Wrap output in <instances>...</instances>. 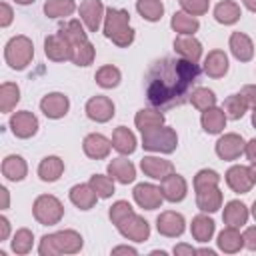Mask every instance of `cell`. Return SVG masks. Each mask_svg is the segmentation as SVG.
I'll list each match as a JSON object with an SVG mask.
<instances>
[{
	"label": "cell",
	"mask_w": 256,
	"mask_h": 256,
	"mask_svg": "<svg viewBox=\"0 0 256 256\" xmlns=\"http://www.w3.org/2000/svg\"><path fill=\"white\" fill-rule=\"evenodd\" d=\"M12 20H14V10H12V6H10L8 2H2V4H0V26H2V28H8V26L12 24Z\"/></svg>",
	"instance_id": "cell-49"
},
{
	"label": "cell",
	"mask_w": 256,
	"mask_h": 256,
	"mask_svg": "<svg viewBox=\"0 0 256 256\" xmlns=\"http://www.w3.org/2000/svg\"><path fill=\"white\" fill-rule=\"evenodd\" d=\"M248 216H250V210L240 200H230L224 206V212H222L224 224L226 226H234V228H242L248 222Z\"/></svg>",
	"instance_id": "cell-26"
},
{
	"label": "cell",
	"mask_w": 256,
	"mask_h": 256,
	"mask_svg": "<svg viewBox=\"0 0 256 256\" xmlns=\"http://www.w3.org/2000/svg\"><path fill=\"white\" fill-rule=\"evenodd\" d=\"M242 4H244L250 12H254V14H256V0H242Z\"/></svg>",
	"instance_id": "cell-56"
},
{
	"label": "cell",
	"mask_w": 256,
	"mask_h": 256,
	"mask_svg": "<svg viewBox=\"0 0 256 256\" xmlns=\"http://www.w3.org/2000/svg\"><path fill=\"white\" fill-rule=\"evenodd\" d=\"M226 120H228V118H226L224 110L218 108V106H212V108L204 110L202 116H200L202 130H204L206 134H220V132L226 128Z\"/></svg>",
	"instance_id": "cell-30"
},
{
	"label": "cell",
	"mask_w": 256,
	"mask_h": 256,
	"mask_svg": "<svg viewBox=\"0 0 256 256\" xmlns=\"http://www.w3.org/2000/svg\"><path fill=\"white\" fill-rule=\"evenodd\" d=\"M220 184V174L212 168H202L194 176V190L204 188V186H218Z\"/></svg>",
	"instance_id": "cell-45"
},
{
	"label": "cell",
	"mask_w": 256,
	"mask_h": 256,
	"mask_svg": "<svg viewBox=\"0 0 256 256\" xmlns=\"http://www.w3.org/2000/svg\"><path fill=\"white\" fill-rule=\"evenodd\" d=\"M2 174H4V178L10 180V182H20V180H24L26 174H28V164H26V160H24L22 156L10 154V156H6V158L2 160Z\"/></svg>",
	"instance_id": "cell-31"
},
{
	"label": "cell",
	"mask_w": 256,
	"mask_h": 256,
	"mask_svg": "<svg viewBox=\"0 0 256 256\" xmlns=\"http://www.w3.org/2000/svg\"><path fill=\"white\" fill-rule=\"evenodd\" d=\"M250 214H252V218L256 220V200H254V204H252V208H250Z\"/></svg>",
	"instance_id": "cell-60"
},
{
	"label": "cell",
	"mask_w": 256,
	"mask_h": 256,
	"mask_svg": "<svg viewBox=\"0 0 256 256\" xmlns=\"http://www.w3.org/2000/svg\"><path fill=\"white\" fill-rule=\"evenodd\" d=\"M44 54H46L48 60H52V62H66V60H72V44H70V40L58 30L56 34L46 36V40H44Z\"/></svg>",
	"instance_id": "cell-10"
},
{
	"label": "cell",
	"mask_w": 256,
	"mask_h": 256,
	"mask_svg": "<svg viewBox=\"0 0 256 256\" xmlns=\"http://www.w3.org/2000/svg\"><path fill=\"white\" fill-rule=\"evenodd\" d=\"M226 184L232 192L236 194H246L252 190L254 186V178L250 172V166H242V164H234L226 170Z\"/></svg>",
	"instance_id": "cell-14"
},
{
	"label": "cell",
	"mask_w": 256,
	"mask_h": 256,
	"mask_svg": "<svg viewBox=\"0 0 256 256\" xmlns=\"http://www.w3.org/2000/svg\"><path fill=\"white\" fill-rule=\"evenodd\" d=\"M242 236H244V246H246L248 250L256 252V226H248Z\"/></svg>",
	"instance_id": "cell-50"
},
{
	"label": "cell",
	"mask_w": 256,
	"mask_h": 256,
	"mask_svg": "<svg viewBox=\"0 0 256 256\" xmlns=\"http://www.w3.org/2000/svg\"><path fill=\"white\" fill-rule=\"evenodd\" d=\"M196 254H208V256H214L216 252H214V250H210V248H198V250H196Z\"/></svg>",
	"instance_id": "cell-57"
},
{
	"label": "cell",
	"mask_w": 256,
	"mask_h": 256,
	"mask_svg": "<svg viewBox=\"0 0 256 256\" xmlns=\"http://www.w3.org/2000/svg\"><path fill=\"white\" fill-rule=\"evenodd\" d=\"M244 154H246V158H248L250 162H256V138H252V140L246 142Z\"/></svg>",
	"instance_id": "cell-53"
},
{
	"label": "cell",
	"mask_w": 256,
	"mask_h": 256,
	"mask_svg": "<svg viewBox=\"0 0 256 256\" xmlns=\"http://www.w3.org/2000/svg\"><path fill=\"white\" fill-rule=\"evenodd\" d=\"M172 46H174V52L184 60L198 64L202 58V44H200V40L194 38V34H178L174 38Z\"/></svg>",
	"instance_id": "cell-19"
},
{
	"label": "cell",
	"mask_w": 256,
	"mask_h": 256,
	"mask_svg": "<svg viewBox=\"0 0 256 256\" xmlns=\"http://www.w3.org/2000/svg\"><path fill=\"white\" fill-rule=\"evenodd\" d=\"M32 216L42 226H54L64 216L62 202L52 194H40L32 204Z\"/></svg>",
	"instance_id": "cell-6"
},
{
	"label": "cell",
	"mask_w": 256,
	"mask_h": 256,
	"mask_svg": "<svg viewBox=\"0 0 256 256\" xmlns=\"http://www.w3.org/2000/svg\"><path fill=\"white\" fill-rule=\"evenodd\" d=\"M0 194H2V210L10 208V194H8V188L2 186V188H0Z\"/></svg>",
	"instance_id": "cell-55"
},
{
	"label": "cell",
	"mask_w": 256,
	"mask_h": 256,
	"mask_svg": "<svg viewBox=\"0 0 256 256\" xmlns=\"http://www.w3.org/2000/svg\"><path fill=\"white\" fill-rule=\"evenodd\" d=\"M184 228H186V220H184V216L180 212L164 210L156 218V230H158V234H162L166 238H178V236H182Z\"/></svg>",
	"instance_id": "cell-15"
},
{
	"label": "cell",
	"mask_w": 256,
	"mask_h": 256,
	"mask_svg": "<svg viewBox=\"0 0 256 256\" xmlns=\"http://www.w3.org/2000/svg\"><path fill=\"white\" fill-rule=\"evenodd\" d=\"M10 246H12V252L14 254H20V256L22 254H28L32 250V246H34V234H32V230H28V228L16 230L14 236H12Z\"/></svg>",
	"instance_id": "cell-43"
},
{
	"label": "cell",
	"mask_w": 256,
	"mask_h": 256,
	"mask_svg": "<svg viewBox=\"0 0 256 256\" xmlns=\"http://www.w3.org/2000/svg\"><path fill=\"white\" fill-rule=\"evenodd\" d=\"M10 236V220L6 216H0V242L8 240Z\"/></svg>",
	"instance_id": "cell-52"
},
{
	"label": "cell",
	"mask_w": 256,
	"mask_h": 256,
	"mask_svg": "<svg viewBox=\"0 0 256 256\" xmlns=\"http://www.w3.org/2000/svg\"><path fill=\"white\" fill-rule=\"evenodd\" d=\"M204 74H208L210 78H222L226 76L230 62H228V54L224 50H210L204 58Z\"/></svg>",
	"instance_id": "cell-23"
},
{
	"label": "cell",
	"mask_w": 256,
	"mask_h": 256,
	"mask_svg": "<svg viewBox=\"0 0 256 256\" xmlns=\"http://www.w3.org/2000/svg\"><path fill=\"white\" fill-rule=\"evenodd\" d=\"M84 246L80 232L76 230H58L54 234H44L38 244L40 256H58V254H78Z\"/></svg>",
	"instance_id": "cell-3"
},
{
	"label": "cell",
	"mask_w": 256,
	"mask_h": 256,
	"mask_svg": "<svg viewBox=\"0 0 256 256\" xmlns=\"http://www.w3.org/2000/svg\"><path fill=\"white\" fill-rule=\"evenodd\" d=\"M218 250L224 254H236L244 248V236L240 234V228L234 226H226L220 234H218Z\"/></svg>",
	"instance_id": "cell-25"
},
{
	"label": "cell",
	"mask_w": 256,
	"mask_h": 256,
	"mask_svg": "<svg viewBox=\"0 0 256 256\" xmlns=\"http://www.w3.org/2000/svg\"><path fill=\"white\" fill-rule=\"evenodd\" d=\"M106 172L120 184H130L136 180V166L124 158V156H118V158H112V162L108 164Z\"/></svg>",
	"instance_id": "cell-24"
},
{
	"label": "cell",
	"mask_w": 256,
	"mask_h": 256,
	"mask_svg": "<svg viewBox=\"0 0 256 256\" xmlns=\"http://www.w3.org/2000/svg\"><path fill=\"white\" fill-rule=\"evenodd\" d=\"M252 126H254V128H256V110H254V112H252Z\"/></svg>",
	"instance_id": "cell-61"
},
{
	"label": "cell",
	"mask_w": 256,
	"mask_h": 256,
	"mask_svg": "<svg viewBox=\"0 0 256 256\" xmlns=\"http://www.w3.org/2000/svg\"><path fill=\"white\" fill-rule=\"evenodd\" d=\"M114 178L108 174V176H104V174H94V176H90V180H88V184L94 188V192L98 194V198H110L112 194H114Z\"/></svg>",
	"instance_id": "cell-44"
},
{
	"label": "cell",
	"mask_w": 256,
	"mask_h": 256,
	"mask_svg": "<svg viewBox=\"0 0 256 256\" xmlns=\"http://www.w3.org/2000/svg\"><path fill=\"white\" fill-rule=\"evenodd\" d=\"M240 94H242V98L246 100L248 108L256 110V84H246V86H242V88H240Z\"/></svg>",
	"instance_id": "cell-48"
},
{
	"label": "cell",
	"mask_w": 256,
	"mask_h": 256,
	"mask_svg": "<svg viewBox=\"0 0 256 256\" xmlns=\"http://www.w3.org/2000/svg\"><path fill=\"white\" fill-rule=\"evenodd\" d=\"M112 254H138V250H136L134 246L122 244V246H116V248H112Z\"/></svg>",
	"instance_id": "cell-54"
},
{
	"label": "cell",
	"mask_w": 256,
	"mask_h": 256,
	"mask_svg": "<svg viewBox=\"0 0 256 256\" xmlns=\"http://www.w3.org/2000/svg\"><path fill=\"white\" fill-rule=\"evenodd\" d=\"M230 52L238 62H250L254 58V44L248 34L244 32H232L228 40Z\"/></svg>",
	"instance_id": "cell-21"
},
{
	"label": "cell",
	"mask_w": 256,
	"mask_h": 256,
	"mask_svg": "<svg viewBox=\"0 0 256 256\" xmlns=\"http://www.w3.org/2000/svg\"><path fill=\"white\" fill-rule=\"evenodd\" d=\"M178 4L190 16H202L210 8V0H178Z\"/></svg>",
	"instance_id": "cell-47"
},
{
	"label": "cell",
	"mask_w": 256,
	"mask_h": 256,
	"mask_svg": "<svg viewBox=\"0 0 256 256\" xmlns=\"http://www.w3.org/2000/svg\"><path fill=\"white\" fill-rule=\"evenodd\" d=\"M132 196H134V202L144 208V210H156L162 206L164 202V196H162V190L160 186H154L150 182H140L134 186L132 190Z\"/></svg>",
	"instance_id": "cell-12"
},
{
	"label": "cell",
	"mask_w": 256,
	"mask_h": 256,
	"mask_svg": "<svg viewBox=\"0 0 256 256\" xmlns=\"http://www.w3.org/2000/svg\"><path fill=\"white\" fill-rule=\"evenodd\" d=\"M214 230H216V224H214V220L206 212H202V214H198V216L192 218L190 232H192V238L196 242H200V244L210 242L212 236H214Z\"/></svg>",
	"instance_id": "cell-27"
},
{
	"label": "cell",
	"mask_w": 256,
	"mask_h": 256,
	"mask_svg": "<svg viewBox=\"0 0 256 256\" xmlns=\"http://www.w3.org/2000/svg\"><path fill=\"white\" fill-rule=\"evenodd\" d=\"M242 16V8L238 2L234 0H222L214 6V20L218 24H224V26H232L240 20Z\"/></svg>",
	"instance_id": "cell-29"
},
{
	"label": "cell",
	"mask_w": 256,
	"mask_h": 256,
	"mask_svg": "<svg viewBox=\"0 0 256 256\" xmlns=\"http://www.w3.org/2000/svg\"><path fill=\"white\" fill-rule=\"evenodd\" d=\"M94 80H96V84H98L100 88L110 90V88H116V86L120 84L122 72H120L116 66H112V64H104V66H100V68L96 70Z\"/></svg>",
	"instance_id": "cell-36"
},
{
	"label": "cell",
	"mask_w": 256,
	"mask_h": 256,
	"mask_svg": "<svg viewBox=\"0 0 256 256\" xmlns=\"http://www.w3.org/2000/svg\"><path fill=\"white\" fill-rule=\"evenodd\" d=\"M136 146H138V142H136V136H134L132 130H128L126 126L114 128V132H112V148L118 154L128 156V154H132L136 150Z\"/></svg>",
	"instance_id": "cell-32"
},
{
	"label": "cell",
	"mask_w": 256,
	"mask_h": 256,
	"mask_svg": "<svg viewBox=\"0 0 256 256\" xmlns=\"http://www.w3.org/2000/svg\"><path fill=\"white\" fill-rule=\"evenodd\" d=\"M160 190H162V196L164 200L168 202H182L188 194V182L184 176L172 172L168 174L166 178L160 180Z\"/></svg>",
	"instance_id": "cell-18"
},
{
	"label": "cell",
	"mask_w": 256,
	"mask_h": 256,
	"mask_svg": "<svg viewBox=\"0 0 256 256\" xmlns=\"http://www.w3.org/2000/svg\"><path fill=\"white\" fill-rule=\"evenodd\" d=\"M16 4H20V6H28V4H32L34 0H14Z\"/></svg>",
	"instance_id": "cell-59"
},
{
	"label": "cell",
	"mask_w": 256,
	"mask_h": 256,
	"mask_svg": "<svg viewBox=\"0 0 256 256\" xmlns=\"http://www.w3.org/2000/svg\"><path fill=\"white\" fill-rule=\"evenodd\" d=\"M134 124L140 132H146V130H152V128H158L164 124V114L162 110L158 108H140L134 116Z\"/></svg>",
	"instance_id": "cell-34"
},
{
	"label": "cell",
	"mask_w": 256,
	"mask_h": 256,
	"mask_svg": "<svg viewBox=\"0 0 256 256\" xmlns=\"http://www.w3.org/2000/svg\"><path fill=\"white\" fill-rule=\"evenodd\" d=\"M198 64L184 58H160L146 72V98L158 110L182 106L190 100L192 84L198 80Z\"/></svg>",
	"instance_id": "cell-1"
},
{
	"label": "cell",
	"mask_w": 256,
	"mask_h": 256,
	"mask_svg": "<svg viewBox=\"0 0 256 256\" xmlns=\"http://www.w3.org/2000/svg\"><path fill=\"white\" fill-rule=\"evenodd\" d=\"M136 12L148 22H158L164 16V4L162 0H136Z\"/></svg>",
	"instance_id": "cell-40"
},
{
	"label": "cell",
	"mask_w": 256,
	"mask_h": 256,
	"mask_svg": "<svg viewBox=\"0 0 256 256\" xmlns=\"http://www.w3.org/2000/svg\"><path fill=\"white\" fill-rule=\"evenodd\" d=\"M222 110H224V114H226L228 120H240V118L246 114L248 104H246V100L242 98V94L238 92V94L226 96V100H224V104H222Z\"/></svg>",
	"instance_id": "cell-39"
},
{
	"label": "cell",
	"mask_w": 256,
	"mask_h": 256,
	"mask_svg": "<svg viewBox=\"0 0 256 256\" xmlns=\"http://www.w3.org/2000/svg\"><path fill=\"white\" fill-rule=\"evenodd\" d=\"M244 148H246V142L236 132L222 134L216 142V154H218L220 160H226V162H232V160L240 158L244 154Z\"/></svg>",
	"instance_id": "cell-11"
},
{
	"label": "cell",
	"mask_w": 256,
	"mask_h": 256,
	"mask_svg": "<svg viewBox=\"0 0 256 256\" xmlns=\"http://www.w3.org/2000/svg\"><path fill=\"white\" fill-rule=\"evenodd\" d=\"M170 28L176 32V34H196L200 30V22L196 16H190L186 14L184 10L180 12H174L172 18H170Z\"/></svg>",
	"instance_id": "cell-35"
},
{
	"label": "cell",
	"mask_w": 256,
	"mask_h": 256,
	"mask_svg": "<svg viewBox=\"0 0 256 256\" xmlns=\"http://www.w3.org/2000/svg\"><path fill=\"white\" fill-rule=\"evenodd\" d=\"M250 172H252V178H254V184H256V162H250Z\"/></svg>",
	"instance_id": "cell-58"
},
{
	"label": "cell",
	"mask_w": 256,
	"mask_h": 256,
	"mask_svg": "<svg viewBox=\"0 0 256 256\" xmlns=\"http://www.w3.org/2000/svg\"><path fill=\"white\" fill-rule=\"evenodd\" d=\"M142 148L156 154H170L178 148V134L170 126H158L142 132Z\"/></svg>",
	"instance_id": "cell-5"
},
{
	"label": "cell",
	"mask_w": 256,
	"mask_h": 256,
	"mask_svg": "<svg viewBox=\"0 0 256 256\" xmlns=\"http://www.w3.org/2000/svg\"><path fill=\"white\" fill-rule=\"evenodd\" d=\"M84 112H86V116H88L92 122L104 124V122H110V120L114 118L116 106H114V102H112L108 96L96 94V96H92V98L86 102Z\"/></svg>",
	"instance_id": "cell-8"
},
{
	"label": "cell",
	"mask_w": 256,
	"mask_h": 256,
	"mask_svg": "<svg viewBox=\"0 0 256 256\" xmlns=\"http://www.w3.org/2000/svg\"><path fill=\"white\" fill-rule=\"evenodd\" d=\"M196 206L206 212V214H212L216 210L222 208V192L218 186H204V188H198L196 190Z\"/></svg>",
	"instance_id": "cell-22"
},
{
	"label": "cell",
	"mask_w": 256,
	"mask_h": 256,
	"mask_svg": "<svg viewBox=\"0 0 256 256\" xmlns=\"http://www.w3.org/2000/svg\"><path fill=\"white\" fill-rule=\"evenodd\" d=\"M140 168L152 180H162L174 172V164L166 158H160V156H144L140 160Z\"/></svg>",
	"instance_id": "cell-20"
},
{
	"label": "cell",
	"mask_w": 256,
	"mask_h": 256,
	"mask_svg": "<svg viewBox=\"0 0 256 256\" xmlns=\"http://www.w3.org/2000/svg\"><path fill=\"white\" fill-rule=\"evenodd\" d=\"M102 32L118 48H128L134 42V28L130 26V14L122 8H106Z\"/></svg>",
	"instance_id": "cell-2"
},
{
	"label": "cell",
	"mask_w": 256,
	"mask_h": 256,
	"mask_svg": "<svg viewBox=\"0 0 256 256\" xmlns=\"http://www.w3.org/2000/svg\"><path fill=\"white\" fill-rule=\"evenodd\" d=\"M190 104H192L196 110L204 112V110L216 106V94H214L210 88L198 86V88H194V90L190 92Z\"/></svg>",
	"instance_id": "cell-42"
},
{
	"label": "cell",
	"mask_w": 256,
	"mask_h": 256,
	"mask_svg": "<svg viewBox=\"0 0 256 256\" xmlns=\"http://www.w3.org/2000/svg\"><path fill=\"white\" fill-rule=\"evenodd\" d=\"M38 126H40L38 118L30 110H20L10 116V130L16 138H22V140L32 138L38 132Z\"/></svg>",
	"instance_id": "cell-13"
},
{
	"label": "cell",
	"mask_w": 256,
	"mask_h": 256,
	"mask_svg": "<svg viewBox=\"0 0 256 256\" xmlns=\"http://www.w3.org/2000/svg\"><path fill=\"white\" fill-rule=\"evenodd\" d=\"M40 110L50 120H60L70 110V100L62 92H50L40 100Z\"/></svg>",
	"instance_id": "cell-16"
},
{
	"label": "cell",
	"mask_w": 256,
	"mask_h": 256,
	"mask_svg": "<svg viewBox=\"0 0 256 256\" xmlns=\"http://www.w3.org/2000/svg\"><path fill=\"white\" fill-rule=\"evenodd\" d=\"M82 150L92 160H104V158H108V154L112 150V140H108L100 132H90L82 140Z\"/></svg>",
	"instance_id": "cell-17"
},
{
	"label": "cell",
	"mask_w": 256,
	"mask_h": 256,
	"mask_svg": "<svg viewBox=\"0 0 256 256\" xmlns=\"http://www.w3.org/2000/svg\"><path fill=\"white\" fill-rule=\"evenodd\" d=\"M116 228H118V232L126 240H132V242H144L150 236V224H148V220H144L136 212H132L130 216H126Z\"/></svg>",
	"instance_id": "cell-7"
},
{
	"label": "cell",
	"mask_w": 256,
	"mask_h": 256,
	"mask_svg": "<svg viewBox=\"0 0 256 256\" xmlns=\"http://www.w3.org/2000/svg\"><path fill=\"white\" fill-rule=\"evenodd\" d=\"M76 12V2L74 0H46L44 2V14L48 18H68Z\"/></svg>",
	"instance_id": "cell-38"
},
{
	"label": "cell",
	"mask_w": 256,
	"mask_h": 256,
	"mask_svg": "<svg viewBox=\"0 0 256 256\" xmlns=\"http://www.w3.org/2000/svg\"><path fill=\"white\" fill-rule=\"evenodd\" d=\"M94 46L90 40H82V42H76L72 44V60L76 66H90L94 62Z\"/></svg>",
	"instance_id": "cell-41"
},
{
	"label": "cell",
	"mask_w": 256,
	"mask_h": 256,
	"mask_svg": "<svg viewBox=\"0 0 256 256\" xmlns=\"http://www.w3.org/2000/svg\"><path fill=\"white\" fill-rule=\"evenodd\" d=\"M64 174V160L60 156H44L38 164V176L42 182H56Z\"/></svg>",
	"instance_id": "cell-33"
},
{
	"label": "cell",
	"mask_w": 256,
	"mask_h": 256,
	"mask_svg": "<svg viewBox=\"0 0 256 256\" xmlns=\"http://www.w3.org/2000/svg\"><path fill=\"white\" fill-rule=\"evenodd\" d=\"M34 58V44L28 36H12L4 46V60L12 70H24Z\"/></svg>",
	"instance_id": "cell-4"
},
{
	"label": "cell",
	"mask_w": 256,
	"mask_h": 256,
	"mask_svg": "<svg viewBox=\"0 0 256 256\" xmlns=\"http://www.w3.org/2000/svg\"><path fill=\"white\" fill-rule=\"evenodd\" d=\"M20 102V88L14 82H2L0 86V112L8 114Z\"/></svg>",
	"instance_id": "cell-37"
},
{
	"label": "cell",
	"mask_w": 256,
	"mask_h": 256,
	"mask_svg": "<svg viewBox=\"0 0 256 256\" xmlns=\"http://www.w3.org/2000/svg\"><path fill=\"white\" fill-rule=\"evenodd\" d=\"M134 212V208H132V204L130 202H126V200H118V202H114L112 206H110V210H108V216H110V220H112V224L114 226H118L126 216H130Z\"/></svg>",
	"instance_id": "cell-46"
},
{
	"label": "cell",
	"mask_w": 256,
	"mask_h": 256,
	"mask_svg": "<svg viewBox=\"0 0 256 256\" xmlns=\"http://www.w3.org/2000/svg\"><path fill=\"white\" fill-rule=\"evenodd\" d=\"M70 202L80 208V210H90L94 208V204L98 202V194L94 192V188L86 182V184H76L70 188Z\"/></svg>",
	"instance_id": "cell-28"
},
{
	"label": "cell",
	"mask_w": 256,
	"mask_h": 256,
	"mask_svg": "<svg viewBox=\"0 0 256 256\" xmlns=\"http://www.w3.org/2000/svg\"><path fill=\"white\" fill-rule=\"evenodd\" d=\"M78 14L88 32H98V28L104 24L106 8L102 0H82L78 6Z\"/></svg>",
	"instance_id": "cell-9"
},
{
	"label": "cell",
	"mask_w": 256,
	"mask_h": 256,
	"mask_svg": "<svg viewBox=\"0 0 256 256\" xmlns=\"http://www.w3.org/2000/svg\"><path fill=\"white\" fill-rule=\"evenodd\" d=\"M172 252L176 254V256H192V254H196V248L192 246V244H176L174 248H172Z\"/></svg>",
	"instance_id": "cell-51"
}]
</instances>
